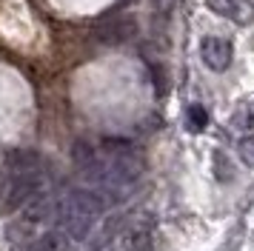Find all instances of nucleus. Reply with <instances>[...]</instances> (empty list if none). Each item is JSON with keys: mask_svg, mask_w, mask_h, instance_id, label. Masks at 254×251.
<instances>
[{"mask_svg": "<svg viewBox=\"0 0 254 251\" xmlns=\"http://www.w3.org/2000/svg\"><path fill=\"white\" fill-rule=\"evenodd\" d=\"M106 200L103 194L92 188V186H80V188H71L63 200L58 203V228H63L66 234L77 240H86L92 234L94 223H97V217L103 214L106 208Z\"/></svg>", "mask_w": 254, "mask_h": 251, "instance_id": "obj_1", "label": "nucleus"}, {"mask_svg": "<svg viewBox=\"0 0 254 251\" xmlns=\"http://www.w3.org/2000/svg\"><path fill=\"white\" fill-rule=\"evenodd\" d=\"M137 34V20L131 14H100L94 20V37L106 46H120V43H128L131 37Z\"/></svg>", "mask_w": 254, "mask_h": 251, "instance_id": "obj_2", "label": "nucleus"}, {"mask_svg": "<svg viewBox=\"0 0 254 251\" xmlns=\"http://www.w3.org/2000/svg\"><path fill=\"white\" fill-rule=\"evenodd\" d=\"M6 169H9V177L14 180H32L46 186L49 174H46V160L40 157L37 151H29V148H14L6 157Z\"/></svg>", "mask_w": 254, "mask_h": 251, "instance_id": "obj_3", "label": "nucleus"}, {"mask_svg": "<svg viewBox=\"0 0 254 251\" xmlns=\"http://www.w3.org/2000/svg\"><path fill=\"white\" fill-rule=\"evenodd\" d=\"M200 57H203L206 68H211V71H226V68L231 66L234 49H231L229 40L208 34V37H203V40H200Z\"/></svg>", "mask_w": 254, "mask_h": 251, "instance_id": "obj_4", "label": "nucleus"}, {"mask_svg": "<svg viewBox=\"0 0 254 251\" xmlns=\"http://www.w3.org/2000/svg\"><path fill=\"white\" fill-rule=\"evenodd\" d=\"M35 251H77V240L63 228H49L35 240Z\"/></svg>", "mask_w": 254, "mask_h": 251, "instance_id": "obj_5", "label": "nucleus"}, {"mask_svg": "<svg viewBox=\"0 0 254 251\" xmlns=\"http://www.w3.org/2000/svg\"><path fill=\"white\" fill-rule=\"evenodd\" d=\"M120 249L123 251H151V231L143 226H128L120 231Z\"/></svg>", "mask_w": 254, "mask_h": 251, "instance_id": "obj_6", "label": "nucleus"}, {"mask_svg": "<svg viewBox=\"0 0 254 251\" xmlns=\"http://www.w3.org/2000/svg\"><path fill=\"white\" fill-rule=\"evenodd\" d=\"M186 123H189L191 131H203V128L208 126V112L200 106V103H191V106L186 109Z\"/></svg>", "mask_w": 254, "mask_h": 251, "instance_id": "obj_7", "label": "nucleus"}, {"mask_svg": "<svg viewBox=\"0 0 254 251\" xmlns=\"http://www.w3.org/2000/svg\"><path fill=\"white\" fill-rule=\"evenodd\" d=\"M240 157H243V163H246V166H252L254 169V134H246L240 140Z\"/></svg>", "mask_w": 254, "mask_h": 251, "instance_id": "obj_8", "label": "nucleus"}, {"mask_svg": "<svg viewBox=\"0 0 254 251\" xmlns=\"http://www.w3.org/2000/svg\"><path fill=\"white\" fill-rule=\"evenodd\" d=\"M214 163H217V180H231L234 177V171L229 166V157H223V154H214Z\"/></svg>", "mask_w": 254, "mask_h": 251, "instance_id": "obj_9", "label": "nucleus"}, {"mask_svg": "<svg viewBox=\"0 0 254 251\" xmlns=\"http://www.w3.org/2000/svg\"><path fill=\"white\" fill-rule=\"evenodd\" d=\"M234 126H240V128H252L254 126V112L252 109H243V112H237V117H234Z\"/></svg>", "mask_w": 254, "mask_h": 251, "instance_id": "obj_10", "label": "nucleus"}, {"mask_svg": "<svg viewBox=\"0 0 254 251\" xmlns=\"http://www.w3.org/2000/svg\"><path fill=\"white\" fill-rule=\"evenodd\" d=\"M151 6H154V11H157L160 17H166V14L174 9V0H151Z\"/></svg>", "mask_w": 254, "mask_h": 251, "instance_id": "obj_11", "label": "nucleus"}]
</instances>
